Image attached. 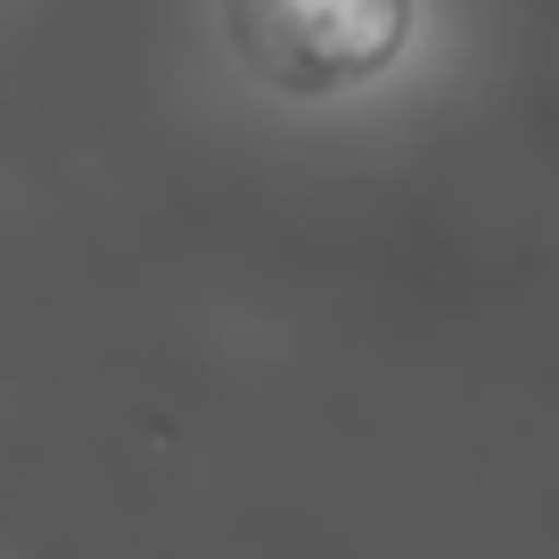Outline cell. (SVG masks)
Returning a JSON list of instances; mask_svg holds the SVG:
<instances>
[{"label":"cell","mask_w":559,"mask_h":559,"mask_svg":"<svg viewBox=\"0 0 559 559\" xmlns=\"http://www.w3.org/2000/svg\"><path fill=\"white\" fill-rule=\"evenodd\" d=\"M419 0H223V41L280 99L362 91L412 50Z\"/></svg>","instance_id":"obj_1"}]
</instances>
